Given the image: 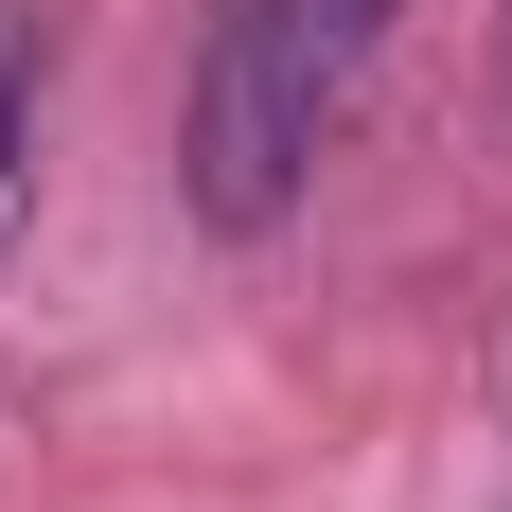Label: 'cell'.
<instances>
[{
  "instance_id": "obj_1",
  "label": "cell",
  "mask_w": 512,
  "mask_h": 512,
  "mask_svg": "<svg viewBox=\"0 0 512 512\" xmlns=\"http://www.w3.org/2000/svg\"><path fill=\"white\" fill-rule=\"evenodd\" d=\"M371 36H389L371 0H212L195 18V89H177V195H195V230L265 248V230L318 195Z\"/></svg>"
},
{
  "instance_id": "obj_2",
  "label": "cell",
  "mask_w": 512,
  "mask_h": 512,
  "mask_svg": "<svg viewBox=\"0 0 512 512\" xmlns=\"http://www.w3.org/2000/svg\"><path fill=\"white\" fill-rule=\"evenodd\" d=\"M36 212V71H18V18H0V248Z\"/></svg>"
},
{
  "instance_id": "obj_3",
  "label": "cell",
  "mask_w": 512,
  "mask_h": 512,
  "mask_svg": "<svg viewBox=\"0 0 512 512\" xmlns=\"http://www.w3.org/2000/svg\"><path fill=\"white\" fill-rule=\"evenodd\" d=\"M371 18H407V0H371Z\"/></svg>"
}]
</instances>
